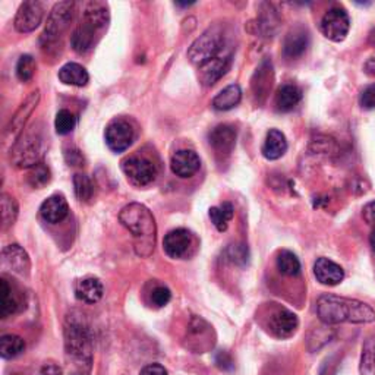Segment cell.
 Listing matches in <instances>:
<instances>
[{"instance_id": "49", "label": "cell", "mask_w": 375, "mask_h": 375, "mask_svg": "<svg viewBox=\"0 0 375 375\" xmlns=\"http://www.w3.org/2000/svg\"><path fill=\"white\" fill-rule=\"evenodd\" d=\"M369 244H371L372 251L375 252V229L372 230V233H371V236H369Z\"/></svg>"}, {"instance_id": "15", "label": "cell", "mask_w": 375, "mask_h": 375, "mask_svg": "<svg viewBox=\"0 0 375 375\" xmlns=\"http://www.w3.org/2000/svg\"><path fill=\"white\" fill-rule=\"evenodd\" d=\"M236 138L237 133L232 125H219L208 133L209 145L219 156H229L235 149Z\"/></svg>"}, {"instance_id": "8", "label": "cell", "mask_w": 375, "mask_h": 375, "mask_svg": "<svg viewBox=\"0 0 375 375\" xmlns=\"http://www.w3.org/2000/svg\"><path fill=\"white\" fill-rule=\"evenodd\" d=\"M122 170L128 181L135 186H147L157 177L156 164L145 157L132 156L122 161Z\"/></svg>"}, {"instance_id": "37", "label": "cell", "mask_w": 375, "mask_h": 375, "mask_svg": "<svg viewBox=\"0 0 375 375\" xmlns=\"http://www.w3.org/2000/svg\"><path fill=\"white\" fill-rule=\"evenodd\" d=\"M75 126H77V117L66 109L59 110L54 119V129L59 135H68L71 133Z\"/></svg>"}, {"instance_id": "28", "label": "cell", "mask_w": 375, "mask_h": 375, "mask_svg": "<svg viewBox=\"0 0 375 375\" xmlns=\"http://www.w3.org/2000/svg\"><path fill=\"white\" fill-rule=\"evenodd\" d=\"M59 80L65 85L85 87L89 81V75L82 65L69 62L59 69Z\"/></svg>"}, {"instance_id": "45", "label": "cell", "mask_w": 375, "mask_h": 375, "mask_svg": "<svg viewBox=\"0 0 375 375\" xmlns=\"http://www.w3.org/2000/svg\"><path fill=\"white\" fill-rule=\"evenodd\" d=\"M140 375H169V374L168 369L160 364H148L141 369Z\"/></svg>"}, {"instance_id": "19", "label": "cell", "mask_w": 375, "mask_h": 375, "mask_svg": "<svg viewBox=\"0 0 375 375\" xmlns=\"http://www.w3.org/2000/svg\"><path fill=\"white\" fill-rule=\"evenodd\" d=\"M98 33H100V29H97L94 25H91L89 22L81 20V24L75 28V31L71 37V46H72L73 52L84 54L88 50H91Z\"/></svg>"}, {"instance_id": "5", "label": "cell", "mask_w": 375, "mask_h": 375, "mask_svg": "<svg viewBox=\"0 0 375 375\" xmlns=\"http://www.w3.org/2000/svg\"><path fill=\"white\" fill-rule=\"evenodd\" d=\"M224 28L221 25H213L195 40L188 50V59L193 65H203L214 57H219V53L224 46Z\"/></svg>"}, {"instance_id": "3", "label": "cell", "mask_w": 375, "mask_h": 375, "mask_svg": "<svg viewBox=\"0 0 375 375\" xmlns=\"http://www.w3.org/2000/svg\"><path fill=\"white\" fill-rule=\"evenodd\" d=\"M119 220L122 226L132 233L137 253L141 257H149L154 251L157 233L156 220L152 212L140 203H131L122 208Z\"/></svg>"}, {"instance_id": "18", "label": "cell", "mask_w": 375, "mask_h": 375, "mask_svg": "<svg viewBox=\"0 0 375 375\" xmlns=\"http://www.w3.org/2000/svg\"><path fill=\"white\" fill-rule=\"evenodd\" d=\"M314 274L321 284L336 286L344 279V270L334 261L321 257L314 264Z\"/></svg>"}, {"instance_id": "40", "label": "cell", "mask_w": 375, "mask_h": 375, "mask_svg": "<svg viewBox=\"0 0 375 375\" xmlns=\"http://www.w3.org/2000/svg\"><path fill=\"white\" fill-rule=\"evenodd\" d=\"M265 10H263L261 13V18H260V28L261 31L265 34V36H272L277 31V27H279V18H277V13L276 10H273V8L270 5H265Z\"/></svg>"}, {"instance_id": "14", "label": "cell", "mask_w": 375, "mask_h": 375, "mask_svg": "<svg viewBox=\"0 0 375 375\" xmlns=\"http://www.w3.org/2000/svg\"><path fill=\"white\" fill-rule=\"evenodd\" d=\"M232 65V56H219L200 66V82L204 87H213L228 73Z\"/></svg>"}, {"instance_id": "39", "label": "cell", "mask_w": 375, "mask_h": 375, "mask_svg": "<svg viewBox=\"0 0 375 375\" xmlns=\"http://www.w3.org/2000/svg\"><path fill=\"white\" fill-rule=\"evenodd\" d=\"M37 64L31 54H22L17 64V77L20 81L27 82L34 77Z\"/></svg>"}, {"instance_id": "27", "label": "cell", "mask_w": 375, "mask_h": 375, "mask_svg": "<svg viewBox=\"0 0 375 375\" xmlns=\"http://www.w3.org/2000/svg\"><path fill=\"white\" fill-rule=\"evenodd\" d=\"M82 20L103 31L110 22L109 6L103 2H89L84 9Z\"/></svg>"}, {"instance_id": "36", "label": "cell", "mask_w": 375, "mask_h": 375, "mask_svg": "<svg viewBox=\"0 0 375 375\" xmlns=\"http://www.w3.org/2000/svg\"><path fill=\"white\" fill-rule=\"evenodd\" d=\"M73 191L80 201H89L94 195V185L85 173H77L73 176Z\"/></svg>"}, {"instance_id": "24", "label": "cell", "mask_w": 375, "mask_h": 375, "mask_svg": "<svg viewBox=\"0 0 375 375\" xmlns=\"http://www.w3.org/2000/svg\"><path fill=\"white\" fill-rule=\"evenodd\" d=\"M103 283L96 277L81 279L75 286V296H77L78 301L85 304H97L103 297Z\"/></svg>"}, {"instance_id": "11", "label": "cell", "mask_w": 375, "mask_h": 375, "mask_svg": "<svg viewBox=\"0 0 375 375\" xmlns=\"http://www.w3.org/2000/svg\"><path fill=\"white\" fill-rule=\"evenodd\" d=\"M163 249L170 258H186L195 249V236L191 230L182 228L170 230L163 239Z\"/></svg>"}, {"instance_id": "41", "label": "cell", "mask_w": 375, "mask_h": 375, "mask_svg": "<svg viewBox=\"0 0 375 375\" xmlns=\"http://www.w3.org/2000/svg\"><path fill=\"white\" fill-rule=\"evenodd\" d=\"M170 299H172L170 289L166 286H161V284L153 288L152 292H149V302H152V305H154L156 308L166 307L170 302Z\"/></svg>"}, {"instance_id": "17", "label": "cell", "mask_w": 375, "mask_h": 375, "mask_svg": "<svg viewBox=\"0 0 375 375\" xmlns=\"http://www.w3.org/2000/svg\"><path fill=\"white\" fill-rule=\"evenodd\" d=\"M0 293H2V299H0V315H2V318H8L24 308V297L21 292L10 286L5 277L0 279Z\"/></svg>"}, {"instance_id": "16", "label": "cell", "mask_w": 375, "mask_h": 375, "mask_svg": "<svg viewBox=\"0 0 375 375\" xmlns=\"http://www.w3.org/2000/svg\"><path fill=\"white\" fill-rule=\"evenodd\" d=\"M170 168L176 176L186 179L200 170L201 160L192 149H179L170 159Z\"/></svg>"}, {"instance_id": "34", "label": "cell", "mask_w": 375, "mask_h": 375, "mask_svg": "<svg viewBox=\"0 0 375 375\" xmlns=\"http://www.w3.org/2000/svg\"><path fill=\"white\" fill-rule=\"evenodd\" d=\"M28 184L36 189H43L44 186H47L52 181V172L44 163L37 164V166L31 168L27 176Z\"/></svg>"}, {"instance_id": "31", "label": "cell", "mask_w": 375, "mask_h": 375, "mask_svg": "<svg viewBox=\"0 0 375 375\" xmlns=\"http://www.w3.org/2000/svg\"><path fill=\"white\" fill-rule=\"evenodd\" d=\"M276 265H277V270L284 274V276H289V277H295L297 276L299 273H301V261H299V258L296 257V255L291 251H280L279 255H277V260H276Z\"/></svg>"}, {"instance_id": "32", "label": "cell", "mask_w": 375, "mask_h": 375, "mask_svg": "<svg viewBox=\"0 0 375 375\" xmlns=\"http://www.w3.org/2000/svg\"><path fill=\"white\" fill-rule=\"evenodd\" d=\"M25 351V341L17 334H5L0 339V355L3 359H13Z\"/></svg>"}, {"instance_id": "43", "label": "cell", "mask_w": 375, "mask_h": 375, "mask_svg": "<svg viewBox=\"0 0 375 375\" xmlns=\"http://www.w3.org/2000/svg\"><path fill=\"white\" fill-rule=\"evenodd\" d=\"M216 365L221 371H233V368H235V362H233L232 356L228 352H224V351H220L216 355Z\"/></svg>"}, {"instance_id": "30", "label": "cell", "mask_w": 375, "mask_h": 375, "mask_svg": "<svg viewBox=\"0 0 375 375\" xmlns=\"http://www.w3.org/2000/svg\"><path fill=\"white\" fill-rule=\"evenodd\" d=\"M208 216H209V219H212V223L214 224L219 232H226L228 226H229V221L235 216V208L230 203H223L219 207L209 208Z\"/></svg>"}, {"instance_id": "42", "label": "cell", "mask_w": 375, "mask_h": 375, "mask_svg": "<svg viewBox=\"0 0 375 375\" xmlns=\"http://www.w3.org/2000/svg\"><path fill=\"white\" fill-rule=\"evenodd\" d=\"M359 104H361L362 109L371 110L375 109V82L368 85L359 97Z\"/></svg>"}, {"instance_id": "33", "label": "cell", "mask_w": 375, "mask_h": 375, "mask_svg": "<svg viewBox=\"0 0 375 375\" xmlns=\"http://www.w3.org/2000/svg\"><path fill=\"white\" fill-rule=\"evenodd\" d=\"M359 372L361 375H375V337H369L364 343Z\"/></svg>"}, {"instance_id": "35", "label": "cell", "mask_w": 375, "mask_h": 375, "mask_svg": "<svg viewBox=\"0 0 375 375\" xmlns=\"http://www.w3.org/2000/svg\"><path fill=\"white\" fill-rule=\"evenodd\" d=\"M0 204H2V226L3 229L10 228L12 224L17 221L18 217V203L15 200L12 195L9 193H2V200H0Z\"/></svg>"}, {"instance_id": "4", "label": "cell", "mask_w": 375, "mask_h": 375, "mask_svg": "<svg viewBox=\"0 0 375 375\" xmlns=\"http://www.w3.org/2000/svg\"><path fill=\"white\" fill-rule=\"evenodd\" d=\"M47 152V135L41 122L27 128L10 148V163L17 169H31Z\"/></svg>"}, {"instance_id": "46", "label": "cell", "mask_w": 375, "mask_h": 375, "mask_svg": "<svg viewBox=\"0 0 375 375\" xmlns=\"http://www.w3.org/2000/svg\"><path fill=\"white\" fill-rule=\"evenodd\" d=\"M362 216L368 224H371V226H375V201H371L364 207Z\"/></svg>"}, {"instance_id": "38", "label": "cell", "mask_w": 375, "mask_h": 375, "mask_svg": "<svg viewBox=\"0 0 375 375\" xmlns=\"http://www.w3.org/2000/svg\"><path fill=\"white\" fill-rule=\"evenodd\" d=\"M224 255H226V260L235 265H247L249 261V251L244 244L229 245L228 249L224 251Z\"/></svg>"}, {"instance_id": "20", "label": "cell", "mask_w": 375, "mask_h": 375, "mask_svg": "<svg viewBox=\"0 0 375 375\" xmlns=\"http://www.w3.org/2000/svg\"><path fill=\"white\" fill-rule=\"evenodd\" d=\"M40 214L47 223L57 224L69 214V205L66 198L61 193H54L44 201L40 207Z\"/></svg>"}, {"instance_id": "10", "label": "cell", "mask_w": 375, "mask_h": 375, "mask_svg": "<svg viewBox=\"0 0 375 375\" xmlns=\"http://www.w3.org/2000/svg\"><path fill=\"white\" fill-rule=\"evenodd\" d=\"M40 98H41L40 89H36V91H33L25 98V101L18 108V110L15 112V115L9 119L8 125L5 126L3 131L5 140H13L15 142L20 138V135L25 131V124L28 122L29 116H31L33 112L37 109Z\"/></svg>"}, {"instance_id": "23", "label": "cell", "mask_w": 375, "mask_h": 375, "mask_svg": "<svg viewBox=\"0 0 375 375\" xmlns=\"http://www.w3.org/2000/svg\"><path fill=\"white\" fill-rule=\"evenodd\" d=\"M309 46V36L304 28H295L284 38L283 53L289 59L301 57Z\"/></svg>"}, {"instance_id": "47", "label": "cell", "mask_w": 375, "mask_h": 375, "mask_svg": "<svg viewBox=\"0 0 375 375\" xmlns=\"http://www.w3.org/2000/svg\"><path fill=\"white\" fill-rule=\"evenodd\" d=\"M40 375H64V372L56 364H44L40 369Z\"/></svg>"}, {"instance_id": "2", "label": "cell", "mask_w": 375, "mask_h": 375, "mask_svg": "<svg viewBox=\"0 0 375 375\" xmlns=\"http://www.w3.org/2000/svg\"><path fill=\"white\" fill-rule=\"evenodd\" d=\"M317 315L321 323L334 324H369L375 321V311L368 304L337 295H323L317 301Z\"/></svg>"}, {"instance_id": "12", "label": "cell", "mask_w": 375, "mask_h": 375, "mask_svg": "<svg viewBox=\"0 0 375 375\" xmlns=\"http://www.w3.org/2000/svg\"><path fill=\"white\" fill-rule=\"evenodd\" d=\"M135 140V129L126 119H115L106 128V144L115 153L128 149Z\"/></svg>"}, {"instance_id": "13", "label": "cell", "mask_w": 375, "mask_h": 375, "mask_svg": "<svg viewBox=\"0 0 375 375\" xmlns=\"http://www.w3.org/2000/svg\"><path fill=\"white\" fill-rule=\"evenodd\" d=\"M44 17V6L41 2L37 0H31V2H24L15 17L13 25L15 29L21 34L33 33L37 29L43 21Z\"/></svg>"}, {"instance_id": "50", "label": "cell", "mask_w": 375, "mask_h": 375, "mask_svg": "<svg viewBox=\"0 0 375 375\" xmlns=\"http://www.w3.org/2000/svg\"><path fill=\"white\" fill-rule=\"evenodd\" d=\"M371 41H372V44L375 46V29H374L372 34H371Z\"/></svg>"}, {"instance_id": "7", "label": "cell", "mask_w": 375, "mask_h": 375, "mask_svg": "<svg viewBox=\"0 0 375 375\" xmlns=\"http://www.w3.org/2000/svg\"><path fill=\"white\" fill-rule=\"evenodd\" d=\"M299 327L297 315L286 308L274 305L265 314V328L277 339L292 337Z\"/></svg>"}, {"instance_id": "25", "label": "cell", "mask_w": 375, "mask_h": 375, "mask_svg": "<svg viewBox=\"0 0 375 375\" xmlns=\"http://www.w3.org/2000/svg\"><path fill=\"white\" fill-rule=\"evenodd\" d=\"M286 152L288 140L284 133L279 129H270L263 145V156L267 160H279Z\"/></svg>"}, {"instance_id": "6", "label": "cell", "mask_w": 375, "mask_h": 375, "mask_svg": "<svg viewBox=\"0 0 375 375\" xmlns=\"http://www.w3.org/2000/svg\"><path fill=\"white\" fill-rule=\"evenodd\" d=\"M75 13L73 2H59L53 6L49 13L46 28L41 36V44L44 49H52V46L57 44L68 29Z\"/></svg>"}, {"instance_id": "44", "label": "cell", "mask_w": 375, "mask_h": 375, "mask_svg": "<svg viewBox=\"0 0 375 375\" xmlns=\"http://www.w3.org/2000/svg\"><path fill=\"white\" fill-rule=\"evenodd\" d=\"M65 159L69 163V166H80L82 163V154L80 149L77 148H71V149H65Z\"/></svg>"}, {"instance_id": "26", "label": "cell", "mask_w": 375, "mask_h": 375, "mask_svg": "<svg viewBox=\"0 0 375 375\" xmlns=\"http://www.w3.org/2000/svg\"><path fill=\"white\" fill-rule=\"evenodd\" d=\"M302 100V89L297 85L286 84L279 88L276 94V109L281 113L293 110Z\"/></svg>"}, {"instance_id": "1", "label": "cell", "mask_w": 375, "mask_h": 375, "mask_svg": "<svg viewBox=\"0 0 375 375\" xmlns=\"http://www.w3.org/2000/svg\"><path fill=\"white\" fill-rule=\"evenodd\" d=\"M65 352L71 375H89L93 367V334L81 312H71L65 321Z\"/></svg>"}, {"instance_id": "21", "label": "cell", "mask_w": 375, "mask_h": 375, "mask_svg": "<svg viewBox=\"0 0 375 375\" xmlns=\"http://www.w3.org/2000/svg\"><path fill=\"white\" fill-rule=\"evenodd\" d=\"M3 265L8 267L12 273L27 276L29 273V257L28 253L20 245H8L2 251Z\"/></svg>"}, {"instance_id": "48", "label": "cell", "mask_w": 375, "mask_h": 375, "mask_svg": "<svg viewBox=\"0 0 375 375\" xmlns=\"http://www.w3.org/2000/svg\"><path fill=\"white\" fill-rule=\"evenodd\" d=\"M365 72L369 77H375V56L368 59V62L365 64Z\"/></svg>"}, {"instance_id": "22", "label": "cell", "mask_w": 375, "mask_h": 375, "mask_svg": "<svg viewBox=\"0 0 375 375\" xmlns=\"http://www.w3.org/2000/svg\"><path fill=\"white\" fill-rule=\"evenodd\" d=\"M273 66H272V62L268 61H264L258 68L257 71H255L253 77H252V93L253 96L258 98V101H264L265 97L268 96L270 89H272V85H273Z\"/></svg>"}, {"instance_id": "29", "label": "cell", "mask_w": 375, "mask_h": 375, "mask_svg": "<svg viewBox=\"0 0 375 375\" xmlns=\"http://www.w3.org/2000/svg\"><path fill=\"white\" fill-rule=\"evenodd\" d=\"M242 98V89L237 84H232L213 98V108L219 112H226L236 108Z\"/></svg>"}, {"instance_id": "9", "label": "cell", "mask_w": 375, "mask_h": 375, "mask_svg": "<svg viewBox=\"0 0 375 375\" xmlns=\"http://www.w3.org/2000/svg\"><path fill=\"white\" fill-rule=\"evenodd\" d=\"M321 33L325 38L334 43H340L349 34L351 20L348 12L343 8H332L328 9L321 20Z\"/></svg>"}]
</instances>
